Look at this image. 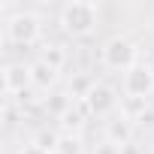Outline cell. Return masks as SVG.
<instances>
[{
    "mask_svg": "<svg viewBox=\"0 0 154 154\" xmlns=\"http://www.w3.org/2000/svg\"><path fill=\"white\" fill-rule=\"evenodd\" d=\"M97 21H100V6L91 3V0H69V3L60 6L57 12V24L66 36H91L97 30Z\"/></svg>",
    "mask_w": 154,
    "mask_h": 154,
    "instance_id": "1",
    "label": "cell"
},
{
    "mask_svg": "<svg viewBox=\"0 0 154 154\" xmlns=\"http://www.w3.org/2000/svg\"><path fill=\"white\" fill-rule=\"evenodd\" d=\"M100 63H103V69L127 72V69H133V66L139 63V48H136V42H133L130 36L115 33V36H109V39L103 42V48H100Z\"/></svg>",
    "mask_w": 154,
    "mask_h": 154,
    "instance_id": "2",
    "label": "cell"
},
{
    "mask_svg": "<svg viewBox=\"0 0 154 154\" xmlns=\"http://www.w3.org/2000/svg\"><path fill=\"white\" fill-rule=\"evenodd\" d=\"M3 33L15 45H33L42 36V18L36 12H30V9H15L3 21Z\"/></svg>",
    "mask_w": 154,
    "mask_h": 154,
    "instance_id": "3",
    "label": "cell"
},
{
    "mask_svg": "<svg viewBox=\"0 0 154 154\" xmlns=\"http://www.w3.org/2000/svg\"><path fill=\"white\" fill-rule=\"evenodd\" d=\"M121 91L127 100H148L154 94V66L151 63H136L133 69L124 72V79H121Z\"/></svg>",
    "mask_w": 154,
    "mask_h": 154,
    "instance_id": "4",
    "label": "cell"
},
{
    "mask_svg": "<svg viewBox=\"0 0 154 154\" xmlns=\"http://www.w3.org/2000/svg\"><path fill=\"white\" fill-rule=\"evenodd\" d=\"M91 112V118H112L115 109H118V91L106 82H97L94 91L88 94V100H82Z\"/></svg>",
    "mask_w": 154,
    "mask_h": 154,
    "instance_id": "5",
    "label": "cell"
},
{
    "mask_svg": "<svg viewBox=\"0 0 154 154\" xmlns=\"http://www.w3.org/2000/svg\"><path fill=\"white\" fill-rule=\"evenodd\" d=\"M30 85V63H15V60H6L3 63V94L6 100H15L18 94H24Z\"/></svg>",
    "mask_w": 154,
    "mask_h": 154,
    "instance_id": "6",
    "label": "cell"
},
{
    "mask_svg": "<svg viewBox=\"0 0 154 154\" xmlns=\"http://www.w3.org/2000/svg\"><path fill=\"white\" fill-rule=\"evenodd\" d=\"M103 133H106V142H112V145L124 148V145H130V142H133V118H127L124 112H121V115H112V118L106 121Z\"/></svg>",
    "mask_w": 154,
    "mask_h": 154,
    "instance_id": "7",
    "label": "cell"
},
{
    "mask_svg": "<svg viewBox=\"0 0 154 154\" xmlns=\"http://www.w3.org/2000/svg\"><path fill=\"white\" fill-rule=\"evenodd\" d=\"M60 82V69H54L51 63H45L42 57H36L30 63V85L36 91H51L54 85Z\"/></svg>",
    "mask_w": 154,
    "mask_h": 154,
    "instance_id": "8",
    "label": "cell"
},
{
    "mask_svg": "<svg viewBox=\"0 0 154 154\" xmlns=\"http://www.w3.org/2000/svg\"><path fill=\"white\" fill-rule=\"evenodd\" d=\"M42 106H45V112H48V115H54V118H60V121H63V118L72 112L75 100H72V94H69V91H51V94H48V100H45Z\"/></svg>",
    "mask_w": 154,
    "mask_h": 154,
    "instance_id": "9",
    "label": "cell"
},
{
    "mask_svg": "<svg viewBox=\"0 0 154 154\" xmlns=\"http://www.w3.org/2000/svg\"><path fill=\"white\" fill-rule=\"evenodd\" d=\"M94 85H97L94 75H88V72H75L72 79H69V94H72V100H75V103L88 100V94L94 91Z\"/></svg>",
    "mask_w": 154,
    "mask_h": 154,
    "instance_id": "10",
    "label": "cell"
},
{
    "mask_svg": "<svg viewBox=\"0 0 154 154\" xmlns=\"http://www.w3.org/2000/svg\"><path fill=\"white\" fill-rule=\"evenodd\" d=\"M60 136H63V133H57V130L39 127V130H36V136H33V145H39V148H42V151H48V154H57Z\"/></svg>",
    "mask_w": 154,
    "mask_h": 154,
    "instance_id": "11",
    "label": "cell"
},
{
    "mask_svg": "<svg viewBox=\"0 0 154 154\" xmlns=\"http://www.w3.org/2000/svg\"><path fill=\"white\" fill-rule=\"evenodd\" d=\"M39 57H42L45 63H51L54 69H63V66H66V60H69V54H66V48H63V45H57V42H51V45H45Z\"/></svg>",
    "mask_w": 154,
    "mask_h": 154,
    "instance_id": "12",
    "label": "cell"
},
{
    "mask_svg": "<svg viewBox=\"0 0 154 154\" xmlns=\"http://www.w3.org/2000/svg\"><path fill=\"white\" fill-rule=\"evenodd\" d=\"M57 154H82V139L75 133H63L60 145H57Z\"/></svg>",
    "mask_w": 154,
    "mask_h": 154,
    "instance_id": "13",
    "label": "cell"
},
{
    "mask_svg": "<svg viewBox=\"0 0 154 154\" xmlns=\"http://www.w3.org/2000/svg\"><path fill=\"white\" fill-rule=\"evenodd\" d=\"M15 154H48V151H42L39 145H33V142H27V145H21Z\"/></svg>",
    "mask_w": 154,
    "mask_h": 154,
    "instance_id": "14",
    "label": "cell"
},
{
    "mask_svg": "<svg viewBox=\"0 0 154 154\" xmlns=\"http://www.w3.org/2000/svg\"><path fill=\"white\" fill-rule=\"evenodd\" d=\"M121 154H139V148L130 142V145H124V148H121Z\"/></svg>",
    "mask_w": 154,
    "mask_h": 154,
    "instance_id": "15",
    "label": "cell"
}]
</instances>
